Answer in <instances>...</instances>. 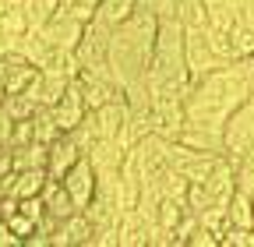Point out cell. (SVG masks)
Returning <instances> with one entry per match:
<instances>
[{
  "label": "cell",
  "instance_id": "cell-25",
  "mask_svg": "<svg viewBox=\"0 0 254 247\" xmlns=\"http://www.w3.org/2000/svg\"><path fill=\"white\" fill-rule=\"evenodd\" d=\"M0 247H25V244H21V237H18L7 223H0Z\"/></svg>",
  "mask_w": 254,
  "mask_h": 247
},
{
  "label": "cell",
  "instance_id": "cell-23",
  "mask_svg": "<svg viewBox=\"0 0 254 247\" xmlns=\"http://www.w3.org/2000/svg\"><path fill=\"white\" fill-rule=\"evenodd\" d=\"M187 247H219V237L212 233V230H205L201 223H198V230L190 233V240H187Z\"/></svg>",
  "mask_w": 254,
  "mask_h": 247
},
{
  "label": "cell",
  "instance_id": "cell-8",
  "mask_svg": "<svg viewBox=\"0 0 254 247\" xmlns=\"http://www.w3.org/2000/svg\"><path fill=\"white\" fill-rule=\"evenodd\" d=\"M60 180H64V187H67V194L78 208H85L95 198V187H99V177H95V166L88 163V156H81Z\"/></svg>",
  "mask_w": 254,
  "mask_h": 247
},
{
  "label": "cell",
  "instance_id": "cell-14",
  "mask_svg": "<svg viewBox=\"0 0 254 247\" xmlns=\"http://www.w3.org/2000/svg\"><path fill=\"white\" fill-rule=\"evenodd\" d=\"M134 11H138V0H103L92 21H99L106 28H117V25H124L127 18H131Z\"/></svg>",
  "mask_w": 254,
  "mask_h": 247
},
{
  "label": "cell",
  "instance_id": "cell-22",
  "mask_svg": "<svg viewBox=\"0 0 254 247\" xmlns=\"http://www.w3.org/2000/svg\"><path fill=\"white\" fill-rule=\"evenodd\" d=\"M99 4H103V0H64V7H67V11H71V14H74L78 21H85V25H88V21L95 18Z\"/></svg>",
  "mask_w": 254,
  "mask_h": 247
},
{
  "label": "cell",
  "instance_id": "cell-5",
  "mask_svg": "<svg viewBox=\"0 0 254 247\" xmlns=\"http://www.w3.org/2000/svg\"><path fill=\"white\" fill-rule=\"evenodd\" d=\"M219 152H201V148H190L184 141H170V152H166V166H173L177 173H184L190 184L194 180H205L208 170L215 166Z\"/></svg>",
  "mask_w": 254,
  "mask_h": 247
},
{
  "label": "cell",
  "instance_id": "cell-9",
  "mask_svg": "<svg viewBox=\"0 0 254 247\" xmlns=\"http://www.w3.org/2000/svg\"><path fill=\"white\" fill-rule=\"evenodd\" d=\"M88 113H92V124H95L99 138H120L124 141V127H127V117H131V106H127L124 96L103 103L99 110H88Z\"/></svg>",
  "mask_w": 254,
  "mask_h": 247
},
{
  "label": "cell",
  "instance_id": "cell-11",
  "mask_svg": "<svg viewBox=\"0 0 254 247\" xmlns=\"http://www.w3.org/2000/svg\"><path fill=\"white\" fill-rule=\"evenodd\" d=\"M53 110V120H57V127L60 131H74L78 124L85 120V113H88V106H85V96H81V81L74 78L71 85H67V92L50 106Z\"/></svg>",
  "mask_w": 254,
  "mask_h": 247
},
{
  "label": "cell",
  "instance_id": "cell-15",
  "mask_svg": "<svg viewBox=\"0 0 254 247\" xmlns=\"http://www.w3.org/2000/svg\"><path fill=\"white\" fill-rule=\"evenodd\" d=\"M226 212H230V226H247V230H254V201H251V194L247 191H233V198H230V205H226Z\"/></svg>",
  "mask_w": 254,
  "mask_h": 247
},
{
  "label": "cell",
  "instance_id": "cell-28",
  "mask_svg": "<svg viewBox=\"0 0 254 247\" xmlns=\"http://www.w3.org/2000/svg\"><path fill=\"white\" fill-rule=\"evenodd\" d=\"M0 223H4V208H0Z\"/></svg>",
  "mask_w": 254,
  "mask_h": 247
},
{
  "label": "cell",
  "instance_id": "cell-18",
  "mask_svg": "<svg viewBox=\"0 0 254 247\" xmlns=\"http://www.w3.org/2000/svg\"><path fill=\"white\" fill-rule=\"evenodd\" d=\"M177 18L184 21V28H198V25H208L205 0H177Z\"/></svg>",
  "mask_w": 254,
  "mask_h": 247
},
{
  "label": "cell",
  "instance_id": "cell-17",
  "mask_svg": "<svg viewBox=\"0 0 254 247\" xmlns=\"http://www.w3.org/2000/svg\"><path fill=\"white\" fill-rule=\"evenodd\" d=\"M64 4V0H25V18H28V28H43L53 14H57V7Z\"/></svg>",
  "mask_w": 254,
  "mask_h": 247
},
{
  "label": "cell",
  "instance_id": "cell-19",
  "mask_svg": "<svg viewBox=\"0 0 254 247\" xmlns=\"http://www.w3.org/2000/svg\"><path fill=\"white\" fill-rule=\"evenodd\" d=\"M32 127H36V141H53L57 134H64L60 127H57V120H53V110L50 106H39L36 113H32Z\"/></svg>",
  "mask_w": 254,
  "mask_h": 247
},
{
  "label": "cell",
  "instance_id": "cell-6",
  "mask_svg": "<svg viewBox=\"0 0 254 247\" xmlns=\"http://www.w3.org/2000/svg\"><path fill=\"white\" fill-rule=\"evenodd\" d=\"M43 32V39L53 46V50H74L78 43H81V36H85V21H78L67 7H57V14L39 28Z\"/></svg>",
  "mask_w": 254,
  "mask_h": 247
},
{
  "label": "cell",
  "instance_id": "cell-16",
  "mask_svg": "<svg viewBox=\"0 0 254 247\" xmlns=\"http://www.w3.org/2000/svg\"><path fill=\"white\" fill-rule=\"evenodd\" d=\"M50 159V145L46 141H28L14 148V170H28V166H46Z\"/></svg>",
  "mask_w": 254,
  "mask_h": 247
},
{
  "label": "cell",
  "instance_id": "cell-2",
  "mask_svg": "<svg viewBox=\"0 0 254 247\" xmlns=\"http://www.w3.org/2000/svg\"><path fill=\"white\" fill-rule=\"evenodd\" d=\"M155 32H159V18L138 4V11L117 25L110 32V71L124 88L145 85L148 64H152V50H155Z\"/></svg>",
  "mask_w": 254,
  "mask_h": 247
},
{
  "label": "cell",
  "instance_id": "cell-24",
  "mask_svg": "<svg viewBox=\"0 0 254 247\" xmlns=\"http://www.w3.org/2000/svg\"><path fill=\"white\" fill-rule=\"evenodd\" d=\"M7 170H14V148L7 141H0V177H4Z\"/></svg>",
  "mask_w": 254,
  "mask_h": 247
},
{
  "label": "cell",
  "instance_id": "cell-3",
  "mask_svg": "<svg viewBox=\"0 0 254 247\" xmlns=\"http://www.w3.org/2000/svg\"><path fill=\"white\" fill-rule=\"evenodd\" d=\"M251 145H254V99L240 103L222 124V156L240 159L251 152Z\"/></svg>",
  "mask_w": 254,
  "mask_h": 247
},
{
  "label": "cell",
  "instance_id": "cell-7",
  "mask_svg": "<svg viewBox=\"0 0 254 247\" xmlns=\"http://www.w3.org/2000/svg\"><path fill=\"white\" fill-rule=\"evenodd\" d=\"M201 187L208 191L212 205H230V198L237 191V159H230V156H222V152H219V159L208 170V177L201 180Z\"/></svg>",
  "mask_w": 254,
  "mask_h": 247
},
{
  "label": "cell",
  "instance_id": "cell-26",
  "mask_svg": "<svg viewBox=\"0 0 254 247\" xmlns=\"http://www.w3.org/2000/svg\"><path fill=\"white\" fill-rule=\"evenodd\" d=\"M25 0H0V11H11V7H21Z\"/></svg>",
  "mask_w": 254,
  "mask_h": 247
},
{
  "label": "cell",
  "instance_id": "cell-1",
  "mask_svg": "<svg viewBox=\"0 0 254 247\" xmlns=\"http://www.w3.org/2000/svg\"><path fill=\"white\" fill-rule=\"evenodd\" d=\"M251 74H254V57L251 60H230V64H222L215 71L198 74L187 88V99H184L187 124L222 131L230 113L251 99Z\"/></svg>",
  "mask_w": 254,
  "mask_h": 247
},
{
  "label": "cell",
  "instance_id": "cell-13",
  "mask_svg": "<svg viewBox=\"0 0 254 247\" xmlns=\"http://www.w3.org/2000/svg\"><path fill=\"white\" fill-rule=\"evenodd\" d=\"M28 32V18L25 7H11V11H0V53L14 50V43Z\"/></svg>",
  "mask_w": 254,
  "mask_h": 247
},
{
  "label": "cell",
  "instance_id": "cell-4",
  "mask_svg": "<svg viewBox=\"0 0 254 247\" xmlns=\"http://www.w3.org/2000/svg\"><path fill=\"white\" fill-rule=\"evenodd\" d=\"M184 60H187V71H190V81L205 71H215L222 67L219 53L212 50L208 43V25H198V28H184Z\"/></svg>",
  "mask_w": 254,
  "mask_h": 247
},
{
  "label": "cell",
  "instance_id": "cell-20",
  "mask_svg": "<svg viewBox=\"0 0 254 247\" xmlns=\"http://www.w3.org/2000/svg\"><path fill=\"white\" fill-rule=\"evenodd\" d=\"M219 247H254V230L247 226H230L219 237Z\"/></svg>",
  "mask_w": 254,
  "mask_h": 247
},
{
  "label": "cell",
  "instance_id": "cell-21",
  "mask_svg": "<svg viewBox=\"0 0 254 247\" xmlns=\"http://www.w3.org/2000/svg\"><path fill=\"white\" fill-rule=\"evenodd\" d=\"M4 223H7V226H11V230H14L18 237H21V244H25V240H28L32 233L39 230V223H36V219H28V215H25V212H18V208H14V212L7 215Z\"/></svg>",
  "mask_w": 254,
  "mask_h": 247
},
{
  "label": "cell",
  "instance_id": "cell-27",
  "mask_svg": "<svg viewBox=\"0 0 254 247\" xmlns=\"http://www.w3.org/2000/svg\"><path fill=\"white\" fill-rule=\"evenodd\" d=\"M251 99H254V74H251Z\"/></svg>",
  "mask_w": 254,
  "mask_h": 247
},
{
  "label": "cell",
  "instance_id": "cell-10",
  "mask_svg": "<svg viewBox=\"0 0 254 247\" xmlns=\"http://www.w3.org/2000/svg\"><path fill=\"white\" fill-rule=\"evenodd\" d=\"M92 237H95L92 219H88L85 212H74V215H67L64 223L53 226L50 244H53V247H92Z\"/></svg>",
  "mask_w": 254,
  "mask_h": 247
},
{
  "label": "cell",
  "instance_id": "cell-12",
  "mask_svg": "<svg viewBox=\"0 0 254 247\" xmlns=\"http://www.w3.org/2000/svg\"><path fill=\"white\" fill-rule=\"evenodd\" d=\"M85 156V148L78 145V138L71 134V131H64V134H57L53 141H50V159H46V170H50V177H64L78 159Z\"/></svg>",
  "mask_w": 254,
  "mask_h": 247
}]
</instances>
